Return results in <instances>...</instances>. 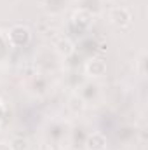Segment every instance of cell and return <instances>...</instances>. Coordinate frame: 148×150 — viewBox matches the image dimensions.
<instances>
[{
	"label": "cell",
	"instance_id": "obj_1",
	"mask_svg": "<svg viewBox=\"0 0 148 150\" xmlns=\"http://www.w3.org/2000/svg\"><path fill=\"white\" fill-rule=\"evenodd\" d=\"M111 21L118 26H125L131 23V14L127 12V9H113L110 14Z\"/></svg>",
	"mask_w": 148,
	"mask_h": 150
},
{
	"label": "cell",
	"instance_id": "obj_2",
	"mask_svg": "<svg viewBox=\"0 0 148 150\" xmlns=\"http://www.w3.org/2000/svg\"><path fill=\"white\" fill-rule=\"evenodd\" d=\"M28 38H30V32H28L26 28H23V26H14V28H12V32H11V40H12L16 45L26 44Z\"/></svg>",
	"mask_w": 148,
	"mask_h": 150
},
{
	"label": "cell",
	"instance_id": "obj_3",
	"mask_svg": "<svg viewBox=\"0 0 148 150\" xmlns=\"http://www.w3.org/2000/svg\"><path fill=\"white\" fill-rule=\"evenodd\" d=\"M105 70H106V65H105L103 59H94V61H91V63L87 65V72L92 75V77H99V75H103L105 74Z\"/></svg>",
	"mask_w": 148,
	"mask_h": 150
},
{
	"label": "cell",
	"instance_id": "obj_4",
	"mask_svg": "<svg viewBox=\"0 0 148 150\" xmlns=\"http://www.w3.org/2000/svg\"><path fill=\"white\" fill-rule=\"evenodd\" d=\"M105 145H106V142H105V138L101 134H92L89 138V142H87V149L89 150H103Z\"/></svg>",
	"mask_w": 148,
	"mask_h": 150
},
{
	"label": "cell",
	"instance_id": "obj_5",
	"mask_svg": "<svg viewBox=\"0 0 148 150\" xmlns=\"http://www.w3.org/2000/svg\"><path fill=\"white\" fill-rule=\"evenodd\" d=\"M58 51H59L61 54H70V52L73 51V45H72L70 40H61V42L58 44Z\"/></svg>",
	"mask_w": 148,
	"mask_h": 150
},
{
	"label": "cell",
	"instance_id": "obj_6",
	"mask_svg": "<svg viewBox=\"0 0 148 150\" xmlns=\"http://www.w3.org/2000/svg\"><path fill=\"white\" fill-rule=\"evenodd\" d=\"M0 150H11V147L5 145V143H0Z\"/></svg>",
	"mask_w": 148,
	"mask_h": 150
}]
</instances>
